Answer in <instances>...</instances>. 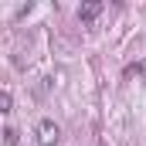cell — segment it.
I'll use <instances>...</instances> for the list:
<instances>
[{
    "label": "cell",
    "mask_w": 146,
    "mask_h": 146,
    "mask_svg": "<svg viewBox=\"0 0 146 146\" xmlns=\"http://www.w3.org/2000/svg\"><path fill=\"white\" fill-rule=\"evenodd\" d=\"M41 143H44V146L58 143V126H54L51 119H44V122H41Z\"/></svg>",
    "instance_id": "cell-1"
},
{
    "label": "cell",
    "mask_w": 146,
    "mask_h": 146,
    "mask_svg": "<svg viewBox=\"0 0 146 146\" xmlns=\"http://www.w3.org/2000/svg\"><path fill=\"white\" fill-rule=\"evenodd\" d=\"M99 10H102V3H85V7L78 10V17H82V21H92V17H99Z\"/></svg>",
    "instance_id": "cell-2"
}]
</instances>
